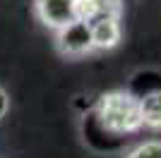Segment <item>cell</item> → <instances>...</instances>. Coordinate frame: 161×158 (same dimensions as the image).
<instances>
[{
	"label": "cell",
	"instance_id": "obj_6",
	"mask_svg": "<svg viewBox=\"0 0 161 158\" xmlns=\"http://www.w3.org/2000/svg\"><path fill=\"white\" fill-rule=\"evenodd\" d=\"M140 118L142 127L161 132V89L149 91L140 98Z\"/></svg>",
	"mask_w": 161,
	"mask_h": 158
},
{
	"label": "cell",
	"instance_id": "obj_8",
	"mask_svg": "<svg viewBox=\"0 0 161 158\" xmlns=\"http://www.w3.org/2000/svg\"><path fill=\"white\" fill-rule=\"evenodd\" d=\"M7 113H10V96H7V91L0 86V120L5 118Z\"/></svg>",
	"mask_w": 161,
	"mask_h": 158
},
{
	"label": "cell",
	"instance_id": "obj_2",
	"mask_svg": "<svg viewBox=\"0 0 161 158\" xmlns=\"http://www.w3.org/2000/svg\"><path fill=\"white\" fill-rule=\"evenodd\" d=\"M55 48L65 58H84L89 53H94L89 24L72 22V24L63 26L60 31H55Z\"/></svg>",
	"mask_w": 161,
	"mask_h": 158
},
{
	"label": "cell",
	"instance_id": "obj_1",
	"mask_svg": "<svg viewBox=\"0 0 161 158\" xmlns=\"http://www.w3.org/2000/svg\"><path fill=\"white\" fill-rule=\"evenodd\" d=\"M96 118H99L101 127L113 134H130L142 127L140 118V98L130 91L115 89V91H106L99 98L96 105Z\"/></svg>",
	"mask_w": 161,
	"mask_h": 158
},
{
	"label": "cell",
	"instance_id": "obj_7",
	"mask_svg": "<svg viewBox=\"0 0 161 158\" xmlns=\"http://www.w3.org/2000/svg\"><path fill=\"white\" fill-rule=\"evenodd\" d=\"M125 158H161V141L159 139L144 141V144L135 146L132 151H128Z\"/></svg>",
	"mask_w": 161,
	"mask_h": 158
},
{
	"label": "cell",
	"instance_id": "obj_5",
	"mask_svg": "<svg viewBox=\"0 0 161 158\" xmlns=\"http://www.w3.org/2000/svg\"><path fill=\"white\" fill-rule=\"evenodd\" d=\"M92 29V43L94 50H111L120 43L123 29H120V19H103L96 24H89Z\"/></svg>",
	"mask_w": 161,
	"mask_h": 158
},
{
	"label": "cell",
	"instance_id": "obj_3",
	"mask_svg": "<svg viewBox=\"0 0 161 158\" xmlns=\"http://www.w3.org/2000/svg\"><path fill=\"white\" fill-rule=\"evenodd\" d=\"M34 12L41 24L53 31H60L63 26L77 22L75 19V0H36Z\"/></svg>",
	"mask_w": 161,
	"mask_h": 158
},
{
	"label": "cell",
	"instance_id": "obj_4",
	"mask_svg": "<svg viewBox=\"0 0 161 158\" xmlns=\"http://www.w3.org/2000/svg\"><path fill=\"white\" fill-rule=\"evenodd\" d=\"M123 0H75V19L96 24L103 19H120Z\"/></svg>",
	"mask_w": 161,
	"mask_h": 158
}]
</instances>
